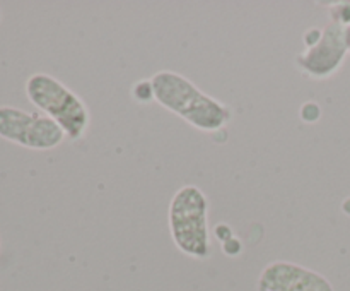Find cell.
<instances>
[{
	"instance_id": "8",
	"label": "cell",
	"mask_w": 350,
	"mask_h": 291,
	"mask_svg": "<svg viewBox=\"0 0 350 291\" xmlns=\"http://www.w3.org/2000/svg\"><path fill=\"white\" fill-rule=\"evenodd\" d=\"M132 96L135 101L139 103H149L154 99V88L150 79H146V81H139L137 84H133L132 88Z\"/></svg>"
},
{
	"instance_id": "7",
	"label": "cell",
	"mask_w": 350,
	"mask_h": 291,
	"mask_svg": "<svg viewBox=\"0 0 350 291\" xmlns=\"http://www.w3.org/2000/svg\"><path fill=\"white\" fill-rule=\"evenodd\" d=\"M330 23L340 24V26H350V2H335L328 7Z\"/></svg>"
},
{
	"instance_id": "12",
	"label": "cell",
	"mask_w": 350,
	"mask_h": 291,
	"mask_svg": "<svg viewBox=\"0 0 350 291\" xmlns=\"http://www.w3.org/2000/svg\"><path fill=\"white\" fill-rule=\"evenodd\" d=\"M215 236L219 238V242L224 243L226 240L232 238V231L228 225H219V226H215Z\"/></svg>"
},
{
	"instance_id": "2",
	"label": "cell",
	"mask_w": 350,
	"mask_h": 291,
	"mask_svg": "<svg viewBox=\"0 0 350 291\" xmlns=\"http://www.w3.org/2000/svg\"><path fill=\"white\" fill-rule=\"evenodd\" d=\"M170 233L176 249L191 259L211 257L208 199L197 185H183L174 192L167 209Z\"/></svg>"
},
{
	"instance_id": "13",
	"label": "cell",
	"mask_w": 350,
	"mask_h": 291,
	"mask_svg": "<svg viewBox=\"0 0 350 291\" xmlns=\"http://www.w3.org/2000/svg\"><path fill=\"white\" fill-rule=\"evenodd\" d=\"M342 209H344L345 214L350 216V197H349V199H345L344 204H342Z\"/></svg>"
},
{
	"instance_id": "1",
	"label": "cell",
	"mask_w": 350,
	"mask_h": 291,
	"mask_svg": "<svg viewBox=\"0 0 350 291\" xmlns=\"http://www.w3.org/2000/svg\"><path fill=\"white\" fill-rule=\"evenodd\" d=\"M150 82L154 88V101L197 130L219 132L231 122L232 112L226 103L204 92L178 72L159 71L150 77Z\"/></svg>"
},
{
	"instance_id": "10",
	"label": "cell",
	"mask_w": 350,
	"mask_h": 291,
	"mask_svg": "<svg viewBox=\"0 0 350 291\" xmlns=\"http://www.w3.org/2000/svg\"><path fill=\"white\" fill-rule=\"evenodd\" d=\"M221 246H222V252H224L228 257H236V255H239V253L243 252L241 240L236 238V236L226 240L224 243H221Z\"/></svg>"
},
{
	"instance_id": "11",
	"label": "cell",
	"mask_w": 350,
	"mask_h": 291,
	"mask_svg": "<svg viewBox=\"0 0 350 291\" xmlns=\"http://www.w3.org/2000/svg\"><path fill=\"white\" fill-rule=\"evenodd\" d=\"M320 36H321V29L320 27H311V29H308L306 33H304V47L306 48H310V47H313L314 43H317L318 40H320Z\"/></svg>"
},
{
	"instance_id": "14",
	"label": "cell",
	"mask_w": 350,
	"mask_h": 291,
	"mask_svg": "<svg viewBox=\"0 0 350 291\" xmlns=\"http://www.w3.org/2000/svg\"><path fill=\"white\" fill-rule=\"evenodd\" d=\"M345 40H347V50L350 53V26L345 27Z\"/></svg>"
},
{
	"instance_id": "6",
	"label": "cell",
	"mask_w": 350,
	"mask_h": 291,
	"mask_svg": "<svg viewBox=\"0 0 350 291\" xmlns=\"http://www.w3.org/2000/svg\"><path fill=\"white\" fill-rule=\"evenodd\" d=\"M258 291H335L323 274L313 269L287 262L273 260L267 264L256 281Z\"/></svg>"
},
{
	"instance_id": "9",
	"label": "cell",
	"mask_w": 350,
	"mask_h": 291,
	"mask_svg": "<svg viewBox=\"0 0 350 291\" xmlns=\"http://www.w3.org/2000/svg\"><path fill=\"white\" fill-rule=\"evenodd\" d=\"M299 115H301V118L304 120V122L314 123V122H318V120H320L321 108H320V106H318V103L308 101V103H304V105H303V108H301Z\"/></svg>"
},
{
	"instance_id": "3",
	"label": "cell",
	"mask_w": 350,
	"mask_h": 291,
	"mask_svg": "<svg viewBox=\"0 0 350 291\" xmlns=\"http://www.w3.org/2000/svg\"><path fill=\"white\" fill-rule=\"evenodd\" d=\"M27 99L43 115L50 116L64 130L65 137L79 140L85 136L91 113L81 96L50 74H33L26 81Z\"/></svg>"
},
{
	"instance_id": "5",
	"label": "cell",
	"mask_w": 350,
	"mask_h": 291,
	"mask_svg": "<svg viewBox=\"0 0 350 291\" xmlns=\"http://www.w3.org/2000/svg\"><path fill=\"white\" fill-rule=\"evenodd\" d=\"M347 53L345 27L328 23L321 29L320 40L296 55V67L311 79H328L337 74Z\"/></svg>"
},
{
	"instance_id": "4",
	"label": "cell",
	"mask_w": 350,
	"mask_h": 291,
	"mask_svg": "<svg viewBox=\"0 0 350 291\" xmlns=\"http://www.w3.org/2000/svg\"><path fill=\"white\" fill-rule=\"evenodd\" d=\"M0 137L26 149L48 151L60 146L65 134L58 123L41 112L0 106Z\"/></svg>"
}]
</instances>
